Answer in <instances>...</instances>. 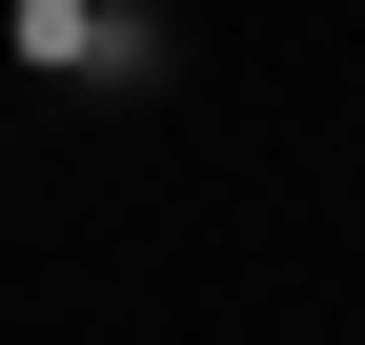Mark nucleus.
<instances>
[{"label":"nucleus","mask_w":365,"mask_h":345,"mask_svg":"<svg viewBox=\"0 0 365 345\" xmlns=\"http://www.w3.org/2000/svg\"><path fill=\"white\" fill-rule=\"evenodd\" d=\"M21 61H41V81H143L163 41L122 21V0H21Z\"/></svg>","instance_id":"f257e3e1"}]
</instances>
